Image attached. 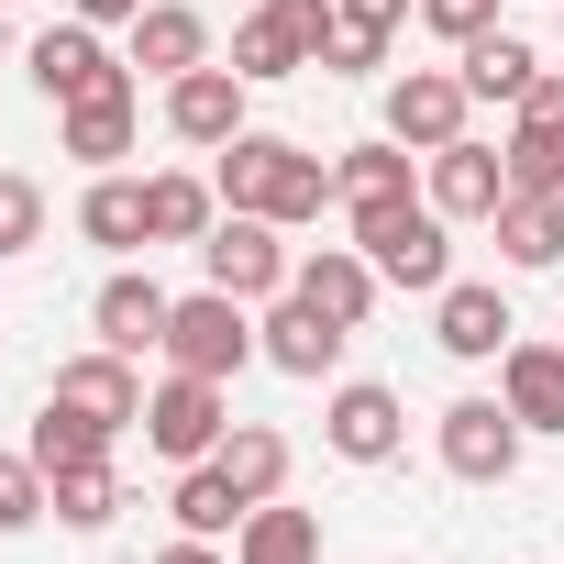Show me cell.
Returning a JSON list of instances; mask_svg holds the SVG:
<instances>
[{"mask_svg": "<svg viewBox=\"0 0 564 564\" xmlns=\"http://www.w3.org/2000/svg\"><path fill=\"white\" fill-rule=\"evenodd\" d=\"M56 498H45V465L34 454H0V531H34Z\"/></svg>", "mask_w": 564, "mask_h": 564, "instance_id": "obj_33", "label": "cell"}, {"mask_svg": "<svg viewBox=\"0 0 564 564\" xmlns=\"http://www.w3.org/2000/svg\"><path fill=\"white\" fill-rule=\"evenodd\" d=\"M232 564H322V520H311V509H289V498H265V509H243Z\"/></svg>", "mask_w": 564, "mask_h": 564, "instance_id": "obj_23", "label": "cell"}, {"mask_svg": "<svg viewBox=\"0 0 564 564\" xmlns=\"http://www.w3.org/2000/svg\"><path fill=\"white\" fill-rule=\"evenodd\" d=\"M155 564H221V542H199V531H177V542H166Z\"/></svg>", "mask_w": 564, "mask_h": 564, "instance_id": "obj_38", "label": "cell"}, {"mask_svg": "<svg viewBox=\"0 0 564 564\" xmlns=\"http://www.w3.org/2000/svg\"><path fill=\"white\" fill-rule=\"evenodd\" d=\"M254 344H265V366H276V377H333V366H344V344H355V322H333V311H311V300L289 289V300H265Z\"/></svg>", "mask_w": 564, "mask_h": 564, "instance_id": "obj_12", "label": "cell"}, {"mask_svg": "<svg viewBox=\"0 0 564 564\" xmlns=\"http://www.w3.org/2000/svg\"><path fill=\"white\" fill-rule=\"evenodd\" d=\"M166 509H177V531H199V542H232V531H243V487H232L221 465H177V498H166Z\"/></svg>", "mask_w": 564, "mask_h": 564, "instance_id": "obj_27", "label": "cell"}, {"mask_svg": "<svg viewBox=\"0 0 564 564\" xmlns=\"http://www.w3.org/2000/svg\"><path fill=\"white\" fill-rule=\"evenodd\" d=\"M232 487H243V509H265L276 487H289V432H265V421H232L221 432V454H210Z\"/></svg>", "mask_w": 564, "mask_h": 564, "instance_id": "obj_24", "label": "cell"}, {"mask_svg": "<svg viewBox=\"0 0 564 564\" xmlns=\"http://www.w3.org/2000/svg\"><path fill=\"white\" fill-rule=\"evenodd\" d=\"M520 122H553V133H564V67H542V78H531V100H520Z\"/></svg>", "mask_w": 564, "mask_h": 564, "instance_id": "obj_36", "label": "cell"}, {"mask_svg": "<svg viewBox=\"0 0 564 564\" xmlns=\"http://www.w3.org/2000/svg\"><path fill=\"white\" fill-rule=\"evenodd\" d=\"M45 243V188L23 166H0V254H34Z\"/></svg>", "mask_w": 564, "mask_h": 564, "instance_id": "obj_32", "label": "cell"}, {"mask_svg": "<svg viewBox=\"0 0 564 564\" xmlns=\"http://www.w3.org/2000/svg\"><path fill=\"white\" fill-rule=\"evenodd\" d=\"M221 432H232V388H221V377L166 366V388H144V443H155L166 465H210Z\"/></svg>", "mask_w": 564, "mask_h": 564, "instance_id": "obj_5", "label": "cell"}, {"mask_svg": "<svg viewBox=\"0 0 564 564\" xmlns=\"http://www.w3.org/2000/svg\"><path fill=\"white\" fill-rule=\"evenodd\" d=\"M432 443H443V476H465V487H509V476H520V443H531V432L509 421V399H454Z\"/></svg>", "mask_w": 564, "mask_h": 564, "instance_id": "obj_6", "label": "cell"}, {"mask_svg": "<svg viewBox=\"0 0 564 564\" xmlns=\"http://www.w3.org/2000/svg\"><path fill=\"white\" fill-rule=\"evenodd\" d=\"M111 443H122V432H100V421H78L67 399H45V421H34V443H23V454H34L45 476H67V465H100Z\"/></svg>", "mask_w": 564, "mask_h": 564, "instance_id": "obj_29", "label": "cell"}, {"mask_svg": "<svg viewBox=\"0 0 564 564\" xmlns=\"http://www.w3.org/2000/svg\"><path fill=\"white\" fill-rule=\"evenodd\" d=\"M553 34H564V0H553Z\"/></svg>", "mask_w": 564, "mask_h": 564, "instance_id": "obj_40", "label": "cell"}, {"mask_svg": "<svg viewBox=\"0 0 564 564\" xmlns=\"http://www.w3.org/2000/svg\"><path fill=\"white\" fill-rule=\"evenodd\" d=\"M377 56H388V34H377V23H333V34H322V56H311V67H333V78H366V67H377Z\"/></svg>", "mask_w": 564, "mask_h": 564, "instance_id": "obj_35", "label": "cell"}, {"mask_svg": "<svg viewBox=\"0 0 564 564\" xmlns=\"http://www.w3.org/2000/svg\"><path fill=\"white\" fill-rule=\"evenodd\" d=\"M78 232H89L100 254L155 243V221H144V177H122V166H111V177H89V188H78Z\"/></svg>", "mask_w": 564, "mask_h": 564, "instance_id": "obj_21", "label": "cell"}, {"mask_svg": "<svg viewBox=\"0 0 564 564\" xmlns=\"http://www.w3.org/2000/svg\"><path fill=\"white\" fill-rule=\"evenodd\" d=\"M45 399H67V410L100 421V432H133V421H144V377H133V355H111V344H100V355H67Z\"/></svg>", "mask_w": 564, "mask_h": 564, "instance_id": "obj_14", "label": "cell"}, {"mask_svg": "<svg viewBox=\"0 0 564 564\" xmlns=\"http://www.w3.org/2000/svg\"><path fill=\"white\" fill-rule=\"evenodd\" d=\"M45 498H56V520H67V531H111V520H122V476H111V454H100V465L45 476Z\"/></svg>", "mask_w": 564, "mask_h": 564, "instance_id": "obj_30", "label": "cell"}, {"mask_svg": "<svg viewBox=\"0 0 564 564\" xmlns=\"http://www.w3.org/2000/svg\"><path fill=\"white\" fill-rule=\"evenodd\" d=\"M421 199H432L443 221H487V210L509 199V155H498V144H476V133H454V144H432V155H421Z\"/></svg>", "mask_w": 564, "mask_h": 564, "instance_id": "obj_10", "label": "cell"}, {"mask_svg": "<svg viewBox=\"0 0 564 564\" xmlns=\"http://www.w3.org/2000/svg\"><path fill=\"white\" fill-rule=\"evenodd\" d=\"M210 188H221V210H265V221H322L344 188H333V155H311V144H289V133H232L221 155H210Z\"/></svg>", "mask_w": 564, "mask_h": 564, "instance_id": "obj_1", "label": "cell"}, {"mask_svg": "<svg viewBox=\"0 0 564 564\" xmlns=\"http://www.w3.org/2000/svg\"><path fill=\"white\" fill-rule=\"evenodd\" d=\"M465 111H476L465 67H399V78H388V133H399L410 155L454 144V133H465Z\"/></svg>", "mask_w": 564, "mask_h": 564, "instance_id": "obj_9", "label": "cell"}, {"mask_svg": "<svg viewBox=\"0 0 564 564\" xmlns=\"http://www.w3.org/2000/svg\"><path fill=\"white\" fill-rule=\"evenodd\" d=\"M166 289H155V276L144 265H122V276H100V300H89V333L111 344V355H166Z\"/></svg>", "mask_w": 564, "mask_h": 564, "instance_id": "obj_15", "label": "cell"}, {"mask_svg": "<svg viewBox=\"0 0 564 564\" xmlns=\"http://www.w3.org/2000/svg\"><path fill=\"white\" fill-rule=\"evenodd\" d=\"M531 78H542V56H531L520 34H476V45H465V89H476V100H509V111H520Z\"/></svg>", "mask_w": 564, "mask_h": 564, "instance_id": "obj_28", "label": "cell"}, {"mask_svg": "<svg viewBox=\"0 0 564 564\" xmlns=\"http://www.w3.org/2000/svg\"><path fill=\"white\" fill-rule=\"evenodd\" d=\"M487 232H498V254H509L520 276L564 265V199H542V188H509V199L487 210Z\"/></svg>", "mask_w": 564, "mask_h": 564, "instance_id": "obj_20", "label": "cell"}, {"mask_svg": "<svg viewBox=\"0 0 564 564\" xmlns=\"http://www.w3.org/2000/svg\"><path fill=\"white\" fill-rule=\"evenodd\" d=\"M144 221H155V243H199L221 221V188L188 177V166H166V177H144Z\"/></svg>", "mask_w": 564, "mask_h": 564, "instance_id": "obj_25", "label": "cell"}, {"mask_svg": "<svg viewBox=\"0 0 564 564\" xmlns=\"http://www.w3.org/2000/svg\"><path fill=\"white\" fill-rule=\"evenodd\" d=\"M498 399L520 432H564V344H509L498 355Z\"/></svg>", "mask_w": 564, "mask_h": 564, "instance_id": "obj_19", "label": "cell"}, {"mask_svg": "<svg viewBox=\"0 0 564 564\" xmlns=\"http://www.w3.org/2000/svg\"><path fill=\"white\" fill-rule=\"evenodd\" d=\"M122 34H133L122 56H133L144 78H188V67H210V23L188 12V0H144V12H133Z\"/></svg>", "mask_w": 564, "mask_h": 564, "instance_id": "obj_17", "label": "cell"}, {"mask_svg": "<svg viewBox=\"0 0 564 564\" xmlns=\"http://www.w3.org/2000/svg\"><path fill=\"white\" fill-rule=\"evenodd\" d=\"M166 133L177 144H199V155H221L232 133H243V78L210 56V67H188V78H166Z\"/></svg>", "mask_w": 564, "mask_h": 564, "instance_id": "obj_13", "label": "cell"}, {"mask_svg": "<svg viewBox=\"0 0 564 564\" xmlns=\"http://www.w3.org/2000/svg\"><path fill=\"white\" fill-rule=\"evenodd\" d=\"M0 12H12V0H0Z\"/></svg>", "mask_w": 564, "mask_h": 564, "instance_id": "obj_41", "label": "cell"}, {"mask_svg": "<svg viewBox=\"0 0 564 564\" xmlns=\"http://www.w3.org/2000/svg\"><path fill=\"white\" fill-rule=\"evenodd\" d=\"M199 276H210V289H232V300H289V276H300L289 221H265V210H221V221L199 232Z\"/></svg>", "mask_w": 564, "mask_h": 564, "instance_id": "obj_4", "label": "cell"}, {"mask_svg": "<svg viewBox=\"0 0 564 564\" xmlns=\"http://www.w3.org/2000/svg\"><path fill=\"white\" fill-rule=\"evenodd\" d=\"M133 133H144L133 89H100V100H67V111H56V155H78L89 177H111V166L133 155Z\"/></svg>", "mask_w": 564, "mask_h": 564, "instance_id": "obj_16", "label": "cell"}, {"mask_svg": "<svg viewBox=\"0 0 564 564\" xmlns=\"http://www.w3.org/2000/svg\"><path fill=\"white\" fill-rule=\"evenodd\" d=\"M410 12H421V0H344V23H377V34H399Z\"/></svg>", "mask_w": 564, "mask_h": 564, "instance_id": "obj_37", "label": "cell"}, {"mask_svg": "<svg viewBox=\"0 0 564 564\" xmlns=\"http://www.w3.org/2000/svg\"><path fill=\"white\" fill-rule=\"evenodd\" d=\"M34 89L67 111V100H100V89H133V56H111L100 45V23H56V34H34Z\"/></svg>", "mask_w": 564, "mask_h": 564, "instance_id": "obj_7", "label": "cell"}, {"mask_svg": "<svg viewBox=\"0 0 564 564\" xmlns=\"http://www.w3.org/2000/svg\"><path fill=\"white\" fill-rule=\"evenodd\" d=\"M289 289H300L311 311H333V322H355V333H366V311H377V289H388V276L366 265V243H322V254H300V276H289Z\"/></svg>", "mask_w": 564, "mask_h": 564, "instance_id": "obj_18", "label": "cell"}, {"mask_svg": "<svg viewBox=\"0 0 564 564\" xmlns=\"http://www.w3.org/2000/svg\"><path fill=\"white\" fill-rule=\"evenodd\" d=\"M344 221H355V243H366V265L388 276V289H421V300L454 289V221H443L421 188H399V199H355Z\"/></svg>", "mask_w": 564, "mask_h": 564, "instance_id": "obj_2", "label": "cell"}, {"mask_svg": "<svg viewBox=\"0 0 564 564\" xmlns=\"http://www.w3.org/2000/svg\"><path fill=\"white\" fill-rule=\"evenodd\" d=\"M421 34H443V45L465 56L476 34H498V0H421Z\"/></svg>", "mask_w": 564, "mask_h": 564, "instance_id": "obj_34", "label": "cell"}, {"mask_svg": "<svg viewBox=\"0 0 564 564\" xmlns=\"http://www.w3.org/2000/svg\"><path fill=\"white\" fill-rule=\"evenodd\" d=\"M333 188H344V210H355V199H399V188H421V177H410V144H399V133H366V144L333 155Z\"/></svg>", "mask_w": 564, "mask_h": 564, "instance_id": "obj_26", "label": "cell"}, {"mask_svg": "<svg viewBox=\"0 0 564 564\" xmlns=\"http://www.w3.org/2000/svg\"><path fill=\"white\" fill-rule=\"evenodd\" d=\"M67 12H78V23H133L144 0H67Z\"/></svg>", "mask_w": 564, "mask_h": 564, "instance_id": "obj_39", "label": "cell"}, {"mask_svg": "<svg viewBox=\"0 0 564 564\" xmlns=\"http://www.w3.org/2000/svg\"><path fill=\"white\" fill-rule=\"evenodd\" d=\"M432 344H443L454 366H498V355L520 344V322H509V289H498V276H454V289L432 300Z\"/></svg>", "mask_w": 564, "mask_h": 564, "instance_id": "obj_8", "label": "cell"}, {"mask_svg": "<svg viewBox=\"0 0 564 564\" xmlns=\"http://www.w3.org/2000/svg\"><path fill=\"white\" fill-rule=\"evenodd\" d=\"M221 67H232L243 89H265V78H300V67H311V45H300V34H289V12L265 0V12H243V23H232V56H221Z\"/></svg>", "mask_w": 564, "mask_h": 564, "instance_id": "obj_22", "label": "cell"}, {"mask_svg": "<svg viewBox=\"0 0 564 564\" xmlns=\"http://www.w3.org/2000/svg\"><path fill=\"white\" fill-rule=\"evenodd\" d=\"M509 188H542V199H564V133L553 122H509Z\"/></svg>", "mask_w": 564, "mask_h": 564, "instance_id": "obj_31", "label": "cell"}, {"mask_svg": "<svg viewBox=\"0 0 564 564\" xmlns=\"http://www.w3.org/2000/svg\"><path fill=\"white\" fill-rule=\"evenodd\" d=\"M322 443H333L344 465H388V454L410 443V410H399V388H377V377H344V388H333V410H322Z\"/></svg>", "mask_w": 564, "mask_h": 564, "instance_id": "obj_11", "label": "cell"}, {"mask_svg": "<svg viewBox=\"0 0 564 564\" xmlns=\"http://www.w3.org/2000/svg\"><path fill=\"white\" fill-rule=\"evenodd\" d=\"M265 344H254V300H232V289H210V276H199V289L166 311V366H188V377H243Z\"/></svg>", "mask_w": 564, "mask_h": 564, "instance_id": "obj_3", "label": "cell"}]
</instances>
